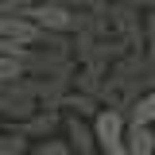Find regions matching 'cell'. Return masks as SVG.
Listing matches in <instances>:
<instances>
[{
	"label": "cell",
	"mask_w": 155,
	"mask_h": 155,
	"mask_svg": "<svg viewBox=\"0 0 155 155\" xmlns=\"http://www.w3.org/2000/svg\"><path fill=\"white\" fill-rule=\"evenodd\" d=\"M39 113V97H35V78H19L12 85H0V116H8L12 124L27 120Z\"/></svg>",
	"instance_id": "obj_1"
},
{
	"label": "cell",
	"mask_w": 155,
	"mask_h": 155,
	"mask_svg": "<svg viewBox=\"0 0 155 155\" xmlns=\"http://www.w3.org/2000/svg\"><path fill=\"white\" fill-rule=\"evenodd\" d=\"M124 136H128V116L120 109H101L93 116V140L105 155H128Z\"/></svg>",
	"instance_id": "obj_2"
},
{
	"label": "cell",
	"mask_w": 155,
	"mask_h": 155,
	"mask_svg": "<svg viewBox=\"0 0 155 155\" xmlns=\"http://www.w3.org/2000/svg\"><path fill=\"white\" fill-rule=\"evenodd\" d=\"M23 16L35 19L43 35H70V31L78 27V12L70 8V4H58V0H43V4H35V8H27Z\"/></svg>",
	"instance_id": "obj_3"
},
{
	"label": "cell",
	"mask_w": 155,
	"mask_h": 155,
	"mask_svg": "<svg viewBox=\"0 0 155 155\" xmlns=\"http://www.w3.org/2000/svg\"><path fill=\"white\" fill-rule=\"evenodd\" d=\"M0 39H12L19 47H39L47 35L39 31L35 19H27L23 12H12V16H0Z\"/></svg>",
	"instance_id": "obj_4"
},
{
	"label": "cell",
	"mask_w": 155,
	"mask_h": 155,
	"mask_svg": "<svg viewBox=\"0 0 155 155\" xmlns=\"http://www.w3.org/2000/svg\"><path fill=\"white\" fill-rule=\"evenodd\" d=\"M12 128H16V132H23L27 140H35V143H39V140H51V136L62 128V116H58L54 109H39L35 116L19 120V124H12Z\"/></svg>",
	"instance_id": "obj_5"
},
{
	"label": "cell",
	"mask_w": 155,
	"mask_h": 155,
	"mask_svg": "<svg viewBox=\"0 0 155 155\" xmlns=\"http://www.w3.org/2000/svg\"><path fill=\"white\" fill-rule=\"evenodd\" d=\"M62 132H66V143L74 147V155H93L97 140H93V124H85L81 116H62Z\"/></svg>",
	"instance_id": "obj_6"
},
{
	"label": "cell",
	"mask_w": 155,
	"mask_h": 155,
	"mask_svg": "<svg viewBox=\"0 0 155 155\" xmlns=\"http://www.w3.org/2000/svg\"><path fill=\"white\" fill-rule=\"evenodd\" d=\"M128 124H143V128H155V85L151 89H143V93L136 97V105L128 109Z\"/></svg>",
	"instance_id": "obj_7"
},
{
	"label": "cell",
	"mask_w": 155,
	"mask_h": 155,
	"mask_svg": "<svg viewBox=\"0 0 155 155\" xmlns=\"http://www.w3.org/2000/svg\"><path fill=\"white\" fill-rule=\"evenodd\" d=\"M124 147H128V155H155V128H143V124H128Z\"/></svg>",
	"instance_id": "obj_8"
},
{
	"label": "cell",
	"mask_w": 155,
	"mask_h": 155,
	"mask_svg": "<svg viewBox=\"0 0 155 155\" xmlns=\"http://www.w3.org/2000/svg\"><path fill=\"white\" fill-rule=\"evenodd\" d=\"M66 109H74V116H97L105 105L97 101L93 93H81V89H74V93H66V101H62Z\"/></svg>",
	"instance_id": "obj_9"
},
{
	"label": "cell",
	"mask_w": 155,
	"mask_h": 155,
	"mask_svg": "<svg viewBox=\"0 0 155 155\" xmlns=\"http://www.w3.org/2000/svg\"><path fill=\"white\" fill-rule=\"evenodd\" d=\"M31 151V140L16 128H8V132H0V155H27Z\"/></svg>",
	"instance_id": "obj_10"
},
{
	"label": "cell",
	"mask_w": 155,
	"mask_h": 155,
	"mask_svg": "<svg viewBox=\"0 0 155 155\" xmlns=\"http://www.w3.org/2000/svg\"><path fill=\"white\" fill-rule=\"evenodd\" d=\"M27 155H74V147L66 143V140H39V143H31V151Z\"/></svg>",
	"instance_id": "obj_11"
},
{
	"label": "cell",
	"mask_w": 155,
	"mask_h": 155,
	"mask_svg": "<svg viewBox=\"0 0 155 155\" xmlns=\"http://www.w3.org/2000/svg\"><path fill=\"white\" fill-rule=\"evenodd\" d=\"M19 78H27L23 62H19V58H4V54H0V85H12V81H19Z\"/></svg>",
	"instance_id": "obj_12"
},
{
	"label": "cell",
	"mask_w": 155,
	"mask_h": 155,
	"mask_svg": "<svg viewBox=\"0 0 155 155\" xmlns=\"http://www.w3.org/2000/svg\"><path fill=\"white\" fill-rule=\"evenodd\" d=\"M147 43H151V54H155V8L147 12Z\"/></svg>",
	"instance_id": "obj_13"
},
{
	"label": "cell",
	"mask_w": 155,
	"mask_h": 155,
	"mask_svg": "<svg viewBox=\"0 0 155 155\" xmlns=\"http://www.w3.org/2000/svg\"><path fill=\"white\" fill-rule=\"evenodd\" d=\"M58 4H70V0H58Z\"/></svg>",
	"instance_id": "obj_14"
}]
</instances>
